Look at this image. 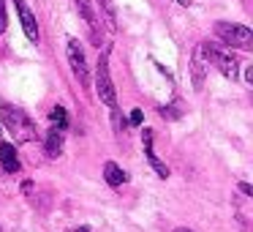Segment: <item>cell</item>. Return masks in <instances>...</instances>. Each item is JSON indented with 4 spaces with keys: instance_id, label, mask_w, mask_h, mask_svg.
Returning a JSON list of instances; mask_svg holds the SVG:
<instances>
[{
    "instance_id": "cell-1",
    "label": "cell",
    "mask_w": 253,
    "mask_h": 232,
    "mask_svg": "<svg viewBox=\"0 0 253 232\" xmlns=\"http://www.w3.org/2000/svg\"><path fill=\"white\" fill-rule=\"evenodd\" d=\"M0 120H3V126L11 131L14 142H33V139L39 137L36 123L30 120V115L25 110H19V107L3 104V107H0Z\"/></svg>"
},
{
    "instance_id": "cell-2",
    "label": "cell",
    "mask_w": 253,
    "mask_h": 232,
    "mask_svg": "<svg viewBox=\"0 0 253 232\" xmlns=\"http://www.w3.org/2000/svg\"><path fill=\"white\" fill-rule=\"evenodd\" d=\"M196 55L202 58L207 66H215L226 79H237V74H240V63H237V58L229 55V52H226L223 47H218V44L204 41V44L196 47Z\"/></svg>"
},
{
    "instance_id": "cell-3",
    "label": "cell",
    "mask_w": 253,
    "mask_h": 232,
    "mask_svg": "<svg viewBox=\"0 0 253 232\" xmlns=\"http://www.w3.org/2000/svg\"><path fill=\"white\" fill-rule=\"evenodd\" d=\"M109 47L101 52L98 58V68H95V93H98L101 104H106L109 110H117V90L112 85V74H109Z\"/></svg>"
},
{
    "instance_id": "cell-4",
    "label": "cell",
    "mask_w": 253,
    "mask_h": 232,
    "mask_svg": "<svg viewBox=\"0 0 253 232\" xmlns=\"http://www.w3.org/2000/svg\"><path fill=\"white\" fill-rule=\"evenodd\" d=\"M215 36L223 41L226 47L234 50H253V30L237 22H215Z\"/></svg>"
},
{
    "instance_id": "cell-5",
    "label": "cell",
    "mask_w": 253,
    "mask_h": 232,
    "mask_svg": "<svg viewBox=\"0 0 253 232\" xmlns=\"http://www.w3.org/2000/svg\"><path fill=\"white\" fill-rule=\"evenodd\" d=\"M66 55H68V66H71L74 77H77L79 85L87 90L90 88V68H87V58H84V50H82V44H79V39H68Z\"/></svg>"
},
{
    "instance_id": "cell-6",
    "label": "cell",
    "mask_w": 253,
    "mask_h": 232,
    "mask_svg": "<svg viewBox=\"0 0 253 232\" xmlns=\"http://www.w3.org/2000/svg\"><path fill=\"white\" fill-rule=\"evenodd\" d=\"M77 8H79V14H82L84 25H87L93 44L101 47V22H98V11L93 8V3H90V0H77Z\"/></svg>"
},
{
    "instance_id": "cell-7",
    "label": "cell",
    "mask_w": 253,
    "mask_h": 232,
    "mask_svg": "<svg viewBox=\"0 0 253 232\" xmlns=\"http://www.w3.org/2000/svg\"><path fill=\"white\" fill-rule=\"evenodd\" d=\"M14 6H17V14H19L22 28H25V36H28L33 44H39V41H41V30H39V22H36L33 11L28 8V3H25V0H14Z\"/></svg>"
},
{
    "instance_id": "cell-8",
    "label": "cell",
    "mask_w": 253,
    "mask_h": 232,
    "mask_svg": "<svg viewBox=\"0 0 253 232\" xmlns=\"http://www.w3.org/2000/svg\"><path fill=\"white\" fill-rule=\"evenodd\" d=\"M153 128H144L142 131V148H144V159L150 161V167H153L155 170V175L158 177H169V167L164 164V161L158 159V156H155V150H153Z\"/></svg>"
},
{
    "instance_id": "cell-9",
    "label": "cell",
    "mask_w": 253,
    "mask_h": 232,
    "mask_svg": "<svg viewBox=\"0 0 253 232\" xmlns=\"http://www.w3.org/2000/svg\"><path fill=\"white\" fill-rule=\"evenodd\" d=\"M63 145H66V128H57V126H52L49 128V134H46V156L49 159H60L63 156Z\"/></svg>"
},
{
    "instance_id": "cell-10",
    "label": "cell",
    "mask_w": 253,
    "mask_h": 232,
    "mask_svg": "<svg viewBox=\"0 0 253 232\" xmlns=\"http://www.w3.org/2000/svg\"><path fill=\"white\" fill-rule=\"evenodd\" d=\"M0 164H3L6 172H19L22 170V161H19V156H17V150H14L11 142L0 145Z\"/></svg>"
},
{
    "instance_id": "cell-11",
    "label": "cell",
    "mask_w": 253,
    "mask_h": 232,
    "mask_svg": "<svg viewBox=\"0 0 253 232\" xmlns=\"http://www.w3.org/2000/svg\"><path fill=\"white\" fill-rule=\"evenodd\" d=\"M104 180L109 186H123L126 183V172H123V167L117 161H106L104 164Z\"/></svg>"
},
{
    "instance_id": "cell-12",
    "label": "cell",
    "mask_w": 253,
    "mask_h": 232,
    "mask_svg": "<svg viewBox=\"0 0 253 232\" xmlns=\"http://www.w3.org/2000/svg\"><path fill=\"white\" fill-rule=\"evenodd\" d=\"M191 74H193V88L202 90L204 88V60L196 52H193V58H191Z\"/></svg>"
},
{
    "instance_id": "cell-13",
    "label": "cell",
    "mask_w": 253,
    "mask_h": 232,
    "mask_svg": "<svg viewBox=\"0 0 253 232\" xmlns=\"http://www.w3.org/2000/svg\"><path fill=\"white\" fill-rule=\"evenodd\" d=\"M101 6V14H104L106 25H109V30H117V11H115V3L112 0H98Z\"/></svg>"
},
{
    "instance_id": "cell-14",
    "label": "cell",
    "mask_w": 253,
    "mask_h": 232,
    "mask_svg": "<svg viewBox=\"0 0 253 232\" xmlns=\"http://www.w3.org/2000/svg\"><path fill=\"white\" fill-rule=\"evenodd\" d=\"M49 120H52V126H57V128H68V112L63 110V107H52Z\"/></svg>"
},
{
    "instance_id": "cell-15",
    "label": "cell",
    "mask_w": 253,
    "mask_h": 232,
    "mask_svg": "<svg viewBox=\"0 0 253 232\" xmlns=\"http://www.w3.org/2000/svg\"><path fill=\"white\" fill-rule=\"evenodd\" d=\"M128 120H131V126H144V112L142 110H131V117H128Z\"/></svg>"
},
{
    "instance_id": "cell-16",
    "label": "cell",
    "mask_w": 253,
    "mask_h": 232,
    "mask_svg": "<svg viewBox=\"0 0 253 232\" xmlns=\"http://www.w3.org/2000/svg\"><path fill=\"white\" fill-rule=\"evenodd\" d=\"M6 25H8V17H6V3L0 0V33L6 30Z\"/></svg>"
},
{
    "instance_id": "cell-17",
    "label": "cell",
    "mask_w": 253,
    "mask_h": 232,
    "mask_svg": "<svg viewBox=\"0 0 253 232\" xmlns=\"http://www.w3.org/2000/svg\"><path fill=\"white\" fill-rule=\"evenodd\" d=\"M240 191H242V194H245V197H251V194H253V188H251V186H248V183H240Z\"/></svg>"
},
{
    "instance_id": "cell-18",
    "label": "cell",
    "mask_w": 253,
    "mask_h": 232,
    "mask_svg": "<svg viewBox=\"0 0 253 232\" xmlns=\"http://www.w3.org/2000/svg\"><path fill=\"white\" fill-rule=\"evenodd\" d=\"M22 191H25V194H33V183L25 180V183H22Z\"/></svg>"
},
{
    "instance_id": "cell-19",
    "label": "cell",
    "mask_w": 253,
    "mask_h": 232,
    "mask_svg": "<svg viewBox=\"0 0 253 232\" xmlns=\"http://www.w3.org/2000/svg\"><path fill=\"white\" fill-rule=\"evenodd\" d=\"M245 79H248V82L253 85V66H251V68H248V71H245Z\"/></svg>"
},
{
    "instance_id": "cell-20",
    "label": "cell",
    "mask_w": 253,
    "mask_h": 232,
    "mask_svg": "<svg viewBox=\"0 0 253 232\" xmlns=\"http://www.w3.org/2000/svg\"><path fill=\"white\" fill-rule=\"evenodd\" d=\"M71 232H90V227H77V230H71Z\"/></svg>"
},
{
    "instance_id": "cell-21",
    "label": "cell",
    "mask_w": 253,
    "mask_h": 232,
    "mask_svg": "<svg viewBox=\"0 0 253 232\" xmlns=\"http://www.w3.org/2000/svg\"><path fill=\"white\" fill-rule=\"evenodd\" d=\"M174 232H193V230H188V227H177Z\"/></svg>"
},
{
    "instance_id": "cell-22",
    "label": "cell",
    "mask_w": 253,
    "mask_h": 232,
    "mask_svg": "<svg viewBox=\"0 0 253 232\" xmlns=\"http://www.w3.org/2000/svg\"><path fill=\"white\" fill-rule=\"evenodd\" d=\"M177 3H180V6H191V0H177Z\"/></svg>"
}]
</instances>
